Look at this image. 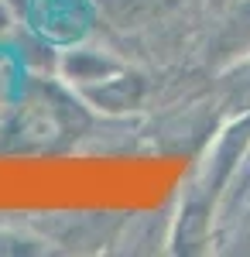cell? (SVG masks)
Listing matches in <instances>:
<instances>
[{
	"instance_id": "1",
	"label": "cell",
	"mask_w": 250,
	"mask_h": 257,
	"mask_svg": "<svg viewBox=\"0 0 250 257\" xmlns=\"http://www.w3.org/2000/svg\"><path fill=\"white\" fill-rule=\"evenodd\" d=\"M250 151V113L226 120L216 138L195 155V168L189 172L178 206L168 226V254H212V226H216V202L223 196L230 175L240 158Z\"/></svg>"
},
{
	"instance_id": "2",
	"label": "cell",
	"mask_w": 250,
	"mask_h": 257,
	"mask_svg": "<svg viewBox=\"0 0 250 257\" xmlns=\"http://www.w3.org/2000/svg\"><path fill=\"white\" fill-rule=\"evenodd\" d=\"M226 123L223 110L212 93L199 99H185L165 110H154L141 117V148L161 155H199L216 131Z\"/></svg>"
},
{
	"instance_id": "3",
	"label": "cell",
	"mask_w": 250,
	"mask_h": 257,
	"mask_svg": "<svg viewBox=\"0 0 250 257\" xmlns=\"http://www.w3.org/2000/svg\"><path fill=\"white\" fill-rule=\"evenodd\" d=\"M18 24L58 48L96 35L93 0H4Z\"/></svg>"
},
{
	"instance_id": "4",
	"label": "cell",
	"mask_w": 250,
	"mask_h": 257,
	"mask_svg": "<svg viewBox=\"0 0 250 257\" xmlns=\"http://www.w3.org/2000/svg\"><path fill=\"white\" fill-rule=\"evenodd\" d=\"M247 52H250V0H209L195 59L216 72Z\"/></svg>"
},
{
	"instance_id": "5",
	"label": "cell",
	"mask_w": 250,
	"mask_h": 257,
	"mask_svg": "<svg viewBox=\"0 0 250 257\" xmlns=\"http://www.w3.org/2000/svg\"><path fill=\"white\" fill-rule=\"evenodd\" d=\"M195 0H93L96 11V35H137L158 21L175 18Z\"/></svg>"
},
{
	"instance_id": "6",
	"label": "cell",
	"mask_w": 250,
	"mask_h": 257,
	"mask_svg": "<svg viewBox=\"0 0 250 257\" xmlns=\"http://www.w3.org/2000/svg\"><path fill=\"white\" fill-rule=\"evenodd\" d=\"M127 62L116 55L106 41L93 35V38H82L76 45H65L58 48V65H55V76L62 82H69L72 89H82L89 82H99L106 76L120 72Z\"/></svg>"
},
{
	"instance_id": "7",
	"label": "cell",
	"mask_w": 250,
	"mask_h": 257,
	"mask_svg": "<svg viewBox=\"0 0 250 257\" xmlns=\"http://www.w3.org/2000/svg\"><path fill=\"white\" fill-rule=\"evenodd\" d=\"M212 96L226 120L250 113V52L212 72Z\"/></svg>"
},
{
	"instance_id": "8",
	"label": "cell",
	"mask_w": 250,
	"mask_h": 257,
	"mask_svg": "<svg viewBox=\"0 0 250 257\" xmlns=\"http://www.w3.org/2000/svg\"><path fill=\"white\" fill-rule=\"evenodd\" d=\"M168 226L161 230L154 213H131V216L120 219V230L113 237L110 254H158V250H168Z\"/></svg>"
},
{
	"instance_id": "9",
	"label": "cell",
	"mask_w": 250,
	"mask_h": 257,
	"mask_svg": "<svg viewBox=\"0 0 250 257\" xmlns=\"http://www.w3.org/2000/svg\"><path fill=\"white\" fill-rule=\"evenodd\" d=\"M45 250H52V247H48V240L41 237L31 223L24 230L18 223L0 226V254H45Z\"/></svg>"
}]
</instances>
